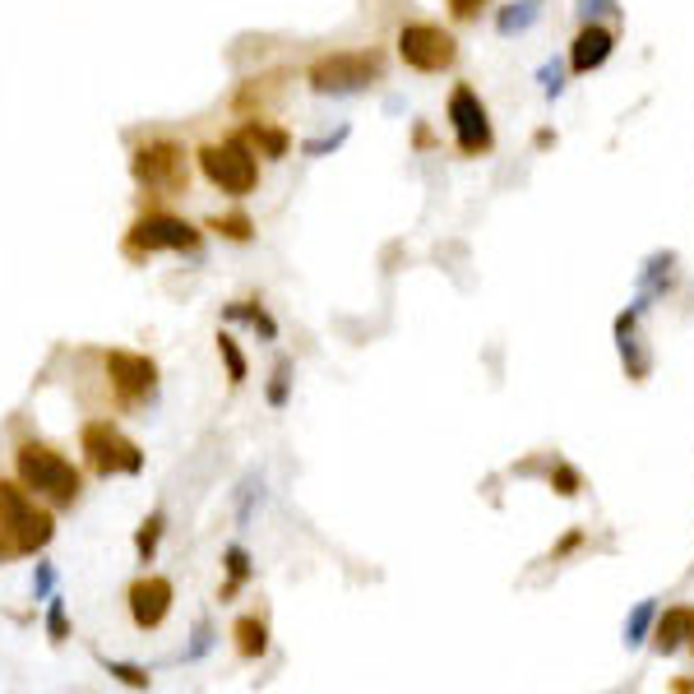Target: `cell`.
<instances>
[{
	"label": "cell",
	"mask_w": 694,
	"mask_h": 694,
	"mask_svg": "<svg viewBox=\"0 0 694 694\" xmlns=\"http://www.w3.org/2000/svg\"><path fill=\"white\" fill-rule=\"evenodd\" d=\"M653 620H658V602L648 597V602H639V607H635V616L625 620V643L639 648L648 639V630H653Z\"/></svg>",
	"instance_id": "obj_21"
},
{
	"label": "cell",
	"mask_w": 694,
	"mask_h": 694,
	"mask_svg": "<svg viewBox=\"0 0 694 694\" xmlns=\"http://www.w3.org/2000/svg\"><path fill=\"white\" fill-rule=\"evenodd\" d=\"M228 320H245V324H255V333H264L268 343L278 339V324H274V316H268L264 306H255V301H232L228 310H222Z\"/></svg>",
	"instance_id": "obj_16"
},
{
	"label": "cell",
	"mask_w": 694,
	"mask_h": 694,
	"mask_svg": "<svg viewBox=\"0 0 694 694\" xmlns=\"http://www.w3.org/2000/svg\"><path fill=\"white\" fill-rule=\"evenodd\" d=\"M579 547H584V528H570V532L561 537V542L551 547V561H565V555H570V551H579Z\"/></svg>",
	"instance_id": "obj_30"
},
{
	"label": "cell",
	"mask_w": 694,
	"mask_h": 694,
	"mask_svg": "<svg viewBox=\"0 0 694 694\" xmlns=\"http://www.w3.org/2000/svg\"><path fill=\"white\" fill-rule=\"evenodd\" d=\"M163 528H167V519H163V509H153L148 519L140 524V532H134V555L148 565L153 555H158V542H163Z\"/></svg>",
	"instance_id": "obj_18"
},
{
	"label": "cell",
	"mask_w": 694,
	"mask_h": 694,
	"mask_svg": "<svg viewBox=\"0 0 694 694\" xmlns=\"http://www.w3.org/2000/svg\"><path fill=\"white\" fill-rule=\"evenodd\" d=\"M612 52H616V33L607 29V24H588L579 29V37L570 42V70L574 75H593V70H602V65L612 60Z\"/></svg>",
	"instance_id": "obj_12"
},
{
	"label": "cell",
	"mask_w": 694,
	"mask_h": 694,
	"mask_svg": "<svg viewBox=\"0 0 694 694\" xmlns=\"http://www.w3.org/2000/svg\"><path fill=\"white\" fill-rule=\"evenodd\" d=\"M107 379L125 403H140L158 385V366H153V356L140 352H107Z\"/></svg>",
	"instance_id": "obj_10"
},
{
	"label": "cell",
	"mask_w": 694,
	"mask_h": 694,
	"mask_svg": "<svg viewBox=\"0 0 694 694\" xmlns=\"http://www.w3.org/2000/svg\"><path fill=\"white\" fill-rule=\"evenodd\" d=\"M19 555H24V551H19V537H14V528L5 524V514H0V565L19 561Z\"/></svg>",
	"instance_id": "obj_29"
},
{
	"label": "cell",
	"mask_w": 694,
	"mask_h": 694,
	"mask_svg": "<svg viewBox=\"0 0 694 694\" xmlns=\"http://www.w3.org/2000/svg\"><path fill=\"white\" fill-rule=\"evenodd\" d=\"M102 667H107V676H117L121 685H130V690H148L153 685V676L144 667H130V662H111V658H102Z\"/></svg>",
	"instance_id": "obj_24"
},
{
	"label": "cell",
	"mask_w": 694,
	"mask_h": 694,
	"mask_svg": "<svg viewBox=\"0 0 694 694\" xmlns=\"http://www.w3.org/2000/svg\"><path fill=\"white\" fill-rule=\"evenodd\" d=\"M79 444H84V454H88V463H93L98 477H134V473H144V450L130 436H121L111 421H88V427L79 431Z\"/></svg>",
	"instance_id": "obj_6"
},
{
	"label": "cell",
	"mask_w": 694,
	"mask_h": 694,
	"mask_svg": "<svg viewBox=\"0 0 694 694\" xmlns=\"http://www.w3.org/2000/svg\"><path fill=\"white\" fill-rule=\"evenodd\" d=\"M436 140H431V130L427 125H417V148H431Z\"/></svg>",
	"instance_id": "obj_34"
},
{
	"label": "cell",
	"mask_w": 694,
	"mask_h": 694,
	"mask_svg": "<svg viewBox=\"0 0 694 694\" xmlns=\"http://www.w3.org/2000/svg\"><path fill=\"white\" fill-rule=\"evenodd\" d=\"M450 130L463 158H482V153L496 148V130H491V111L477 98L473 84H454L450 93Z\"/></svg>",
	"instance_id": "obj_7"
},
{
	"label": "cell",
	"mask_w": 694,
	"mask_h": 694,
	"mask_svg": "<svg viewBox=\"0 0 694 694\" xmlns=\"http://www.w3.org/2000/svg\"><path fill=\"white\" fill-rule=\"evenodd\" d=\"M287 394H293V366L278 362L268 375V408H287Z\"/></svg>",
	"instance_id": "obj_25"
},
{
	"label": "cell",
	"mask_w": 694,
	"mask_h": 694,
	"mask_svg": "<svg viewBox=\"0 0 694 694\" xmlns=\"http://www.w3.org/2000/svg\"><path fill=\"white\" fill-rule=\"evenodd\" d=\"M241 140L251 144V148H260L264 158H287V153H293V134L278 130V125H268V121H245L241 125Z\"/></svg>",
	"instance_id": "obj_14"
},
{
	"label": "cell",
	"mask_w": 694,
	"mask_h": 694,
	"mask_svg": "<svg viewBox=\"0 0 694 694\" xmlns=\"http://www.w3.org/2000/svg\"><path fill=\"white\" fill-rule=\"evenodd\" d=\"M218 356H222V366H228V379H232V385H245L251 366H245V352L236 348L232 333H218Z\"/></svg>",
	"instance_id": "obj_22"
},
{
	"label": "cell",
	"mask_w": 694,
	"mask_h": 694,
	"mask_svg": "<svg viewBox=\"0 0 694 694\" xmlns=\"http://www.w3.org/2000/svg\"><path fill=\"white\" fill-rule=\"evenodd\" d=\"M19 482H24L29 491H37V496H47L56 509H70L79 500V491H84V477H79V467L56 454L52 444H19Z\"/></svg>",
	"instance_id": "obj_1"
},
{
	"label": "cell",
	"mask_w": 694,
	"mask_h": 694,
	"mask_svg": "<svg viewBox=\"0 0 694 694\" xmlns=\"http://www.w3.org/2000/svg\"><path fill=\"white\" fill-rule=\"evenodd\" d=\"M375 79H385V52H333L320 56L316 65L306 70V84L316 88L320 98H348V93H362Z\"/></svg>",
	"instance_id": "obj_2"
},
{
	"label": "cell",
	"mask_w": 694,
	"mask_h": 694,
	"mask_svg": "<svg viewBox=\"0 0 694 694\" xmlns=\"http://www.w3.org/2000/svg\"><path fill=\"white\" fill-rule=\"evenodd\" d=\"M398 56L417 75H444V70H454V60H459V42L444 24L412 19V24L398 29Z\"/></svg>",
	"instance_id": "obj_5"
},
{
	"label": "cell",
	"mask_w": 694,
	"mask_h": 694,
	"mask_svg": "<svg viewBox=\"0 0 694 694\" xmlns=\"http://www.w3.org/2000/svg\"><path fill=\"white\" fill-rule=\"evenodd\" d=\"M209 232H218L222 241L245 245V241H255V222L245 213H218V218H209Z\"/></svg>",
	"instance_id": "obj_19"
},
{
	"label": "cell",
	"mask_w": 694,
	"mask_h": 694,
	"mask_svg": "<svg viewBox=\"0 0 694 694\" xmlns=\"http://www.w3.org/2000/svg\"><path fill=\"white\" fill-rule=\"evenodd\" d=\"M172 579H163V574H144V579H134L130 584V593H125V602H130V620L140 625V630H158V625L167 620V612H172Z\"/></svg>",
	"instance_id": "obj_11"
},
{
	"label": "cell",
	"mask_w": 694,
	"mask_h": 694,
	"mask_svg": "<svg viewBox=\"0 0 694 694\" xmlns=\"http://www.w3.org/2000/svg\"><path fill=\"white\" fill-rule=\"evenodd\" d=\"M690 630H694V607H667L658 620H653V648L667 658V653H681L690 643Z\"/></svg>",
	"instance_id": "obj_13"
},
{
	"label": "cell",
	"mask_w": 694,
	"mask_h": 694,
	"mask_svg": "<svg viewBox=\"0 0 694 694\" xmlns=\"http://www.w3.org/2000/svg\"><path fill=\"white\" fill-rule=\"evenodd\" d=\"M232 639H236V653L251 658V662L268 653V625H264L260 616H241V620L232 625Z\"/></svg>",
	"instance_id": "obj_15"
},
{
	"label": "cell",
	"mask_w": 694,
	"mask_h": 694,
	"mask_svg": "<svg viewBox=\"0 0 694 694\" xmlns=\"http://www.w3.org/2000/svg\"><path fill=\"white\" fill-rule=\"evenodd\" d=\"M532 24H537V0H514V5H505V10L496 14V29H500L505 37L528 33Z\"/></svg>",
	"instance_id": "obj_17"
},
{
	"label": "cell",
	"mask_w": 694,
	"mask_h": 694,
	"mask_svg": "<svg viewBox=\"0 0 694 694\" xmlns=\"http://www.w3.org/2000/svg\"><path fill=\"white\" fill-rule=\"evenodd\" d=\"M690 648H694V630H690Z\"/></svg>",
	"instance_id": "obj_35"
},
{
	"label": "cell",
	"mask_w": 694,
	"mask_h": 694,
	"mask_svg": "<svg viewBox=\"0 0 694 694\" xmlns=\"http://www.w3.org/2000/svg\"><path fill=\"white\" fill-rule=\"evenodd\" d=\"M195 245H199V232L186 218L144 213V218H134V228L125 236V255L144 260V255H158V251H195Z\"/></svg>",
	"instance_id": "obj_9"
},
{
	"label": "cell",
	"mask_w": 694,
	"mask_h": 694,
	"mask_svg": "<svg viewBox=\"0 0 694 694\" xmlns=\"http://www.w3.org/2000/svg\"><path fill=\"white\" fill-rule=\"evenodd\" d=\"M195 158H199V172H205L222 195H236L241 199V195H251L260 186L255 148L245 144L241 134H232V140H222V144H205Z\"/></svg>",
	"instance_id": "obj_4"
},
{
	"label": "cell",
	"mask_w": 694,
	"mask_h": 694,
	"mask_svg": "<svg viewBox=\"0 0 694 694\" xmlns=\"http://www.w3.org/2000/svg\"><path fill=\"white\" fill-rule=\"evenodd\" d=\"M547 482H551L555 496H565V500H574L579 491H584V477H579V467H574V463H565V459H551Z\"/></svg>",
	"instance_id": "obj_20"
},
{
	"label": "cell",
	"mask_w": 694,
	"mask_h": 694,
	"mask_svg": "<svg viewBox=\"0 0 694 694\" xmlns=\"http://www.w3.org/2000/svg\"><path fill=\"white\" fill-rule=\"evenodd\" d=\"M542 93H547V98H561V93H565V70H561L555 60L542 65Z\"/></svg>",
	"instance_id": "obj_28"
},
{
	"label": "cell",
	"mask_w": 694,
	"mask_h": 694,
	"mask_svg": "<svg viewBox=\"0 0 694 694\" xmlns=\"http://www.w3.org/2000/svg\"><path fill=\"white\" fill-rule=\"evenodd\" d=\"M0 514H5V524L14 528L19 551L24 555H37L56 537V519L29 496V491H19L14 482H0Z\"/></svg>",
	"instance_id": "obj_8"
},
{
	"label": "cell",
	"mask_w": 694,
	"mask_h": 694,
	"mask_svg": "<svg viewBox=\"0 0 694 694\" xmlns=\"http://www.w3.org/2000/svg\"><path fill=\"white\" fill-rule=\"evenodd\" d=\"M486 5V0H450V10H454V19H477V10Z\"/></svg>",
	"instance_id": "obj_33"
},
{
	"label": "cell",
	"mask_w": 694,
	"mask_h": 694,
	"mask_svg": "<svg viewBox=\"0 0 694 694\" xmlns=\"http://www.w3.org/2000/svg\"><path fill=\"white\" fill-rule=\"evenodd\" d=\"M47 635H52V643L70 639V616H65V602H60V597L47 602Z\"/></svg>",
	"instance_id": "obj_26"
},
{
	"label": "cell",
	"mask_w": 694,
	"mask_h": 694,
	"mask_svg": "<svg viewBox=\"0 0 694 694\" xmlns=\"http://www.w3.org/2000/svg\"><path fill=\"white\" fill-rule=\"evenodd\" d=\"M52 584H56V570H52V565H37V574H33V593H37V597H47Z\"/></svg>",
	"instance_id": "obj_32"
},
{
	"label": "cell",
	"mask_w": 694,
	"mask_h": 694,
	"mask_svg": "<svg viewBox=\"0 0 694 694\" xmlns=\"http://www.w3.org/2000/svg\"><path fill=\"white\" fill-rule=\"evenodd\" d=\"M245 579H251V555H245V547H228V588H222V597H232Z\"/></svg>",
	"instance_id": "obj_23"
},
{
	"label": "cell",
	"mask_w": 694,
	"mask_h": 694,
	"mask_svg": "<svg viewBox=\"0 0 694 694\" xmlns=\"http://www.w3.org/2000/svg\"><path fill=\"white\" fill-rule=\"evenodd\" d=\"M584 19H597V14H620V0H579L574 5Z\"/></svg>",
	"instance_id": "obj_31"
},
{
	"label": "cell",
	"mask_w": 694,
	"mask_h": 694,
	"mask_svg": "<svg viewBox=\"0 0 694 694\" xmlns=\"http://www.w3.org/2000/svg\"><path fill=\"white\" fill-rule=\"evenodd\" d=\"M348 125L343 130H333V134H324V140H310V144H301V153H306V158H324V153H333V148H339L343 140H348Z\"/></svg>",
	"instance_id": "obj_27"
},
{
	"label": "cell",
	"mask_w": 694,
	"mask_h": 694,
	"mask_svg": "<svg viewBox=\"0 0 694 694\" xmlns=\"http://www.w3.org/2000/svg\"><path fill=\"white\" fill-rule=\"evenodd\" d=\"M130 172L148 195H186L190 186V158L172 140H144L130 153Z\"/></svg>",
	"instance_id": "obj_3"
}]
</instances>
